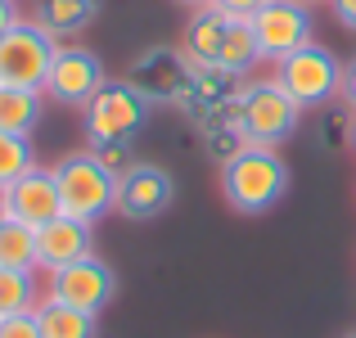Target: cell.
Returning <instances> with one entry per match:
<instances>
[{
    "label": "cell",
    "mask_w": 356,
    "mask_h": 338,
    "mask_svg": "<svg viewBox=\"0 0 356 338\" xmlns=\"http://www.w3.org/2000/svg\"><path fill=\"white\" fill-rule=\"evenodd\" d=\"M289 190V167L270 145H239L221 167V194L243 217L270 212Z\"/></svg>",
    "instance_id": "6da1fadb"
},
{
    "label": "cell",
    "mask_w": 356,
    "mask_h": 338,
    "mask_svg": "<svg viewBox=\"0 0 356 338\" xmlns=\"http://www.w3.org/2000/svg\"><path fill=\"white\" fill-rule=\"evenodd\" d=\"M54 181H59V203L63 217L95 225L99 217L113 212V194H118V176L95 158V149L86 154H68L54 163Z\"/></svg>",
    "instance_id": "7a4b0ae2"
},
{
    "label": "cell",
    "mask_w": 356,
    "mask_h": 338,
    "mask_svg": "<svg viewBox=\"0 0 356 338\" xmlns=\"http://www.w3.org/2000/svg\"><path fill=\"white\" fill-rule=\"evenodd\" d=\"M270 81L293 99L298 108H321L330 104L334 95H343V63L334 59V50H325L321 41L293 50L289 59L270 63Z\"/></svg>",
    "instance_id": "3957f363"
},
{
    "label": "cell",
    "mask_w": 356,
    "mask_h": 338,
    "mask_svg": "<svg viewBox=\"0 0 356 338\" xmlns=\"http://www.w3.org/2000/svg\"><path fill=\"white\" fill-rule=\"evenodd\" d=\"M298 118L302 108L275 86V81H257V86H243L235 99V131L243 145H270L275 149L280 140H289L298 131Z\"/></svg>",
    "instance_id": "277c9868"
},
{
    "label": "cell",
    "mask_w": 356,
    "mask_h": 338,
    "mask_svg": "<svg viewBox=\"0 0 356 338\" xmlns=\"http://www.w3.org/2000/svg\"><path fill=\"white\" fill-rule=\"evenodd\" d=\"M59 45L63 41L50 36L36 18H18V23L0 36V86L41 90L54 54H59Z\"/></svg>",
    "instance_id": "5b68a950"
},
{
    "label": "cell",
    "mask_w": 356,
    "mask_h": 338,
    "mask_svg": "<svg viewBox=\"0 0 356 338\" xmlns=\"http://www.w3.org/2000/svg\"><path fill=\"white\" fill-rule=\"evenodd\" d=\"M248 23L257 36V54L266 63H280L293 50L312 45V5H302V0H266Z\"/></svg>",
    "instance_id": "8992f818"
},
{
    "label": "cell",
    "mask_w": 356,
    "mask_h": 338,
    "mask_svg": "<svg viewBox=\"0 0 356 338\" xmlns=\"http://www.w3.org/2000/svg\"><path fill=\"white\" fill-rule=\"evenodd\" d=\"M81 118H86V140L95 149L99 145H127L140 131V122H145V99H140V90L122 86V81H104L99 95L81 108Z\"/></svg>",
    "instance_id": "52a82bcc"
},
{
    "label": "cell",
    "mask_w": 356,
    "mask_h": 338,
    "mask_svg": "<svg viewBox=\"0 0 356 338\" xmlns=\"http://www.w3.org/2000/svg\"><path fill=\"white\" fill-rule=\"evenodd\" d=\"M113 289H118L113 266L99 261L95 252L81 257V261H72V266H63V271H50V275H45V298H50V303L77 307V312H90V316H99L108 303H113Z\"/></svg>",
    "instance_id": "ba28073f"
},
{
    "label": "cell",
    "mask_w": 356,
    "mask_h": 338,
    "mask_svg": "<svg viewBox=\"0 0 356 338\" xmlns=\"http://www.w3.org/2000/svg\"><path fill=\"white\" fill-rule=\"evenodd\" d=\"M104 81L108 77H104V63H99L95 50H86V45H59L50 72H45L41 95H50L54 104H68V108H86L99 95Z\"/></svg>",
    "instance_id": "9c48e42d"
},
{
    "label": "cell",
    "mask_w": 356,
    "mask_h": 338,
    "mask_svg": "<svg viewBox=\"0 0 356 338\" xmlns=\"http://www.w3.org/2000/svg\"><path fill=\"white\" fill-rule=\"evenodd\" d=\"M172 176L163 172L158 163H131L127 172L118 176V194H113V212L131 221H149V217H163L172 208Z\"/></svg>",
    "instance_id": "30bf717a"
},
{
    "label": "cell",
    "mask_w": 356,
    "mask_h": 338,
    "mask_svg": "<svg viewBox=\"0 0 356 338\" xmlns=\"http://www.w3.org/2000/svg\"><path fill=\"white\" fill-rule=\"evenodd\" d=\"M90 230H95V225L72 221V217H54V221L36 225V271L50 275V271H63V266H72V261L90 257V252H95Z\"/></svg>",
    "instance_id": "8fae6325"
},
{
    "label": "cell",
    "mask_w": 356,
    "mask_h": 338,
    "mask_svg": "<svg viewBox=\"0 0 356 338\" xmlns=\"http://www.w3.org/2000/svg\"><path fill=\"white\" fill-rule=\"evenodd\" d=\"M9 217L23 221V225H45L54 217H63V203H59V181H54V167L36 163L32 172H23L14 185H9Z\"/></svg>",
    "instance_id": "7c38bea8"
},
{
    "label": "cell",
    "mask_w": 356,
    "mask_h": 338,
    "mask_svg": "<svg viewBox=\"0 0 356 338\" xmlns=\"http://www.w3.org/2000/svg\"><path fill=\"white\" fill-rule=\"evenodd\" d=\"M226 27H230V14L221 9H194L190 27H185V59H190L194 72H212L221 54V41H226Z\"/></svg>",
    "instance_id": "4fadbf2b"
},
{
    "label": "cell",
    "mask_w": 356,
    "mask_h": 338,
    "mask_svg": "<svg viewBox=\"0 0 356 338\" xmlns=\"http://www.w3.org/2000/svg\"><path fill=\"white\" fill-rule=\"evenodd\" d=\"M257 59H261V54H257L252 23H248V18H230L226 41H221V54H217V63H212V72H221V77H243Z\"/></svg>",
    "instance_id": "5bb4252c"
},
{
    "label": "cell",
    "mask_w": 356,
    "mask_h": 338,
    "mask_svg": "<svg viewBox=\"0 0 356 338\" xmlns=\"http://www.w3.org/2000/svg\"><path fill=\"white\" fill-rule=\"evenodd\" d=\"M36 325H41V338H95L99 316L41 298V307H36Z\"/></svg>",
    "instance_id": "9a60e30c"
},
{
    "label": "cell",
    "mask_w": 356,
    "mask_h": 338,
    "mask_svg": "<svg viewBox=\"0 0 356 338\" xmlns=\"http://www.w3.org/2000/svg\"><path fill=\"white\" fill-rule=\"evenodd\" d=\"M41 122V90L0 86V131L9 136H32Z\"/></svg>",
    "instance_id": "2e32d148"
},
{
    "label": "cell",
    "mask_w": 356,
    "mask_h": 338,
    "mask_svg": "<svg viewBox=\"0 0 356 338\" xmlns=\"http://www.w3.org/2000/svg\"><path fill=\"white\" fill-rule=\"evenodd\" d=\"M90 18H95V0H41L36 9V23L50 36H77Z\"/></svg>",
    "instance_id": "e0dca14e"
},
{
    "label": "cell",
    "mask_w": 356,
    "mask_h": 338,
    "mask_svg": "<svg viewBox=\"0 0 356 338\" xmlns=\"http://www.w3.org/2000/svg\"><path fill=\"white\" fill-rule=\"evenodd\" d=\"M45 289L36 284V271H9L0 266V316H23L36 312Z\"/></svg>",
    "instance_id": "ac0fdd59"
},
{
    "label": "cell",
    "mask_w": 356,
    "mask_h": 338,
    "mask_svg": "<svg viewBox=\"0 0 356 338\" xmlns=\"http://www.w3.org/2000/svg\"><path fill=\"white\" fill-rule=\"evenodd\" d=\"M0 266L9 271H36V230L23 221H0ZM41 275V271H36Z\"/></svg>",
    "instance_id": "d6986e66"
},
{
    "label": "cell",
    "mask_w": 356,
    "mask_h": 338,
    "mask_svg": "<svg viewBox=\"0 0 356 338\" xmlns=\"http://www.w3.org/2000/svg\"><path fill=\"white\" fill-rule=\"evenodd\" d=\"M36 167V149H32V136H9L0 131V185H14L23 172Z\"/></svg>",
    "instance_id": "ffe728a7"
},
{
    "label": "cell",
    "mask_w": 356,
    "mask_h": 338,
    "mask_svg": "<svg viewBox=\"0 0 356 338\" xmlns=\"http://www.w3.org/2000/svg\"><path fill=\"white\" fill-rule=\"evenodd\" d=\"M0 338H41V325H36V312H23V316H5V321H0Z\"/></svg>",
    "instance_id": "44dd1931"
},
{
    "label": "cell",
    "mask_w": 356,
    "mask_h": 338,
    "mask_svg": "<svg viewBox=\"0 0 356 338\" xmlns=\"http://www.w3.org/2000/svg\"><path fill=\"white\" fill-rule=\"evenodd\" d=\"M95 158H99V163H104L113 176H122V172L131 167V163H127V145H99V149H95Z\"/></svg>",
    "instance_id": "7402d4cb"
},
{
    "label": "cell",
    "mask_w": 356,
    "mask_h": 338,
    "mask_svg": "<svg viewBox=\"0 0 356 338\" xmlns=\"http://www.w3.org/2000/svg\"><path fill=\"white\" fill-rule=\"evenodd\" d=\"M261 5H266V0H212V9H221V14H230V18H252Z\"/></svg>",
    "instance_id": "603a6c76"
},
{
    "label": "cell",
    "mask_w": 356,
    "mask_h": 338,
    "mask_svg": "<svg viewBox=\"0 0 356 338\" xmlns=\"http://www.w3.org/2000/svg\"><path fill=\"white\" fill-rule=\"evenodd\" d=\"M330 9H334V18H339L348 32H356V0H330Z\"/></svg>",
    "instance_id": "cb8c5ba5"
},
{
    "label": "cell",
    "mask_w": 356,
    "mask_h": 338,
    "mask_svg": "<svg viewBox=\"0 0 356 338\" xmlns=\"http://www.w3.org/2000/svg\"><path fill=\"white\" fill-rule=\"evenodd\" d=\"M343 99H348V108L356 113V59L343 68Z\"/></svg>",
    "instance_id": "d4e9b609"
},
{
    "label": "cell",
    "mask_w": 356,
    "mask_h": 338,
    "mask_svg": "<svg viewBox=\"0 0 356 338\" xmlns=\"http://www.w3.org/2000/svg\"><path fill=\"white\" fill-rule=\"evenodd\" d=\"M18 18H23V14H18V5H14V0H0V36H5L9 27L18 23Z\"/></svg>",
    "instance_id": "484cf974"
},
{
    "label": "cell",
    "mask_w": 356,
    "mask_h": 338,
    "mask_svg": "<svg viewBox=\"0 0 356 338\" xmlns=\"http://www.w3.org/2000/svg\"><path fill=\"white\" fill-rule=\"evenodd\" d=\"M0 221H9V185H0Z\"/></svg>",
    "instance_id": "4316f807"
},
{
    "label": "cell",
    "mask_w": 356,
    "mask_h": 338,
    "mask_svg": "<svg viewBox=\"0 0 356 338\" xmlns=\"http://www.w3.org/2000/svg\"><path fill=\"white\" fill-rule=\"evenodd\" d=\"M176 5H185V9H208L212 0H176Z\"/></svg>",
    "instance_id": "83f0119b"
},
{
    "label": "cell",
    "mask_w": 356,
    "mask_h": 338,
    "mask_svg": "<svg viewBox=\"0 0 356 338\" xmlns=\"http://www.w3.org/2000/svg\"><path fill=\"white\" fill-rule=\"evenodd\" d=\"M352 149H356V122H352Z\"/></svg>",
    "instance_id": "f1b7e54d"
},
{
    "label": "cell",
    "mask_w": 356,
    "mask_h": 338,
    "mask_svg": "<svg viewBox=\"0 0 356 338\" xmlns=\"http://www.w3.org/2000/svg\"><path fill=\"white\" fill-rule=\"evenodd\" d=\"M302 5H321V0H302Z\"/></svg>",
    "instance_id": "f546056e"
},
{
    "label": "cell",
    "mask_w": 356,
    "mask_h": 338,
    "mask_svg": "<svg viewBox=\"0 0 356 338\" xmlns=\"http://www.w3.org/2000/svg\"><path fill=\"white\" fill-rule=\"evenodd\" d=\"M348 338H356V334H348Z\"/></svg>",
    "instance_id": "4dcf8cb0"
},
{
    "label": "cell",
    "mask_w": 356,
    "mask_h": 338,
    "mask_svg": "<svg viewBox=\"0 0 356 338\" xmlns=\"http://www.w3.org/2000/svg\"><path fill=\"white\" fill-rule=\"evenodd\" d=\"M0 321H5V316H0Z\"/></svg>",
    "instance_id": "1f68e13d"
}]
</instances>
